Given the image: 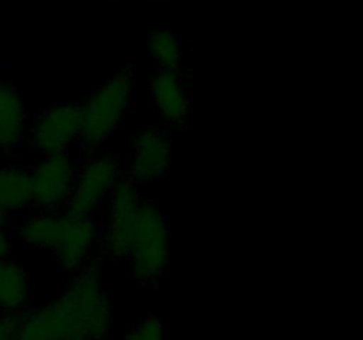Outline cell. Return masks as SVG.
<instances>
[{
    "instance_id": "1",
    "label": "cell",
    "mask_w": 363,
    "mask_h": 340,
    "mask_svg": "<svg viewBox=\"0 0 363 340\" xmlns=\"http://www.w3.org/2000/svg\"><path fill=\"white\" fill-rule=\"evenodd\" d=\"M106 220L99 230V244L110 259H128L131 276L140 283H155L169 269L170 232L167 218L155 200L142 198L138 186L126 176L113 184Z\"/></svg>"
},
{
    "instance_id": "2",
    "label": "cell",
    "mask_w": 363,
    "mask_h": 340,
    "mask_svg": "<svg viewBox=\"0 0 363 340\" xmlns=\"http://www.w3.org/2000/svg\"><path fill=\"white\" fill-rule=\"evenodd\" d=\"M133 85V67L124 66L82 103V131L78 138L85 151L98 149L119 130L130 108Z\"/></svg>"
},
{
    "instance_id": "3",
    "label": "cell",
    "mask_w": 363,
    "mask_h": 340,
    "mask_svg": "<svg viewBox=\"0 0 363 340\" xmlns=\"http://www.w3.org/2000/svg\"><path fill=\"white\" fill-rule=\"evenodd\" d=\"M60 296L69 308L80 339H105L112 326V300L103 287L99 261L82 266Z\"/></svg>"
},
{
    "instance_id": "4",
    "label": "cell",
    "mask_w": 363,
    "mask_h": 340,
    "mask_svg": "<svg viewBox=\"0 0 363 340\" xmlns=\"http://www.w3.org/2000/svg\"><path fill=\"white\" fill-rule=\"evenodd\" d=\"M123 174L121 158L113 152L89 156L77 170L73 191L59 212L66 216H92Z\"/></svg>"
},
{
    "instance_id": "5",
    "label": "cell",
    "mask_w": 363,
    "mask_h": 340,
    "mask_svg": "<svg viewBox=\"0 0 363 340\" xmlns=\"http://www.w3.org/2000/svg\"><path fill=\"white\" fill-rule=\"evenodd\" d=\"M80 103H53L34 117L28 142L43 158L67 154V149L80 137Z\"/></svg>"
},
{
    "instance_id": "6",
    "label": "cell",
    "mask_w": 363,
    "mask_h": 340,
    "mask_svg": "<svg viewBox=\"0 0 363 340\" xmlns=\"http://www.w3.org/2000/svg\"><path fill=\"white\" fill-rule=\"evenodd\" d=\"M172 145L167 131L147 128L133 140L124 176L137 186H145L162 179L169 172Z\"/></svg>"
},
{
    "instance_id": "7",
    "label": "cell",
    "mask_w": 363,
    "mask_h": 340,
    "mask_svg": "<svg viewBox=\"0 0 363 340\" xmlns=\"http://www.w3.org/2000/svg\"><path fill=\"white\" fill-rule=\"evenodd\" d=\"M77 181V166L67 154L43 158L32 166V202L39 211H60Z\"/></svg>"
},
{
    "instance_id": "8",
    "label": "cell",
    "mask_w": 363,
    "mask_h": 340,
    "mask_svg": "<svg viewBox=\"0 0 363 340\" xmlns=\"http://www.w3.org/2000/svg\"><path fill=\"white\" fill-rule=\"evenodd\" d=\"M99 227L92 216H66L60 212L50 250L55 254L60 269L77 271L94 250Z\"/></svg>"
},
{
    "instance_id": "9",
    "label": "cell",
    "mask_w": 363,
    "mask_h": 340,
    "mask_svg": "<svg viewBox=\"0 0 363 340\" xmlns=\"http://www.w3.org/2000/svg\"><path fill=\"white\" fill-rule=\"evenodd\" d=\"M80 339L62 296H57L34 312H16L13 340H73Z\"/></svg>"
},
{
    "instance_id": "10",
    "label": "cell",
    "mask_w": 363,
    "mask_h": 340,
    "mask_svg": "<svg viewBox=\"0 0 363 340\" xmlns=\"http://www.w3.org/2000/svg\"><path fill=\"white\" fill-rule=\"evenodd\" d=\"M149 96L163 123L184 128L191 110L190 80L181 69H160L149 81Z\"/></svg>"
},
{
    "instance_id": "11",
    "label": "cell",
    "mask_w": 363,
    "mask_h": 340,
    "mask_svg": "<svg viewBox=\"0 0 363 340\" xmlns=\"http://www.w3.org/2000/svg\"><path fill=\"white\" fill-rule=\"evenodd\" d=\"M23 98L9 81H0V149L14 151L21 145L25 137Z\"/></svg>"
},
{
    "instance_id": "12",
    "label": "cell",
    "mask_w": 363,
    "mask_h": 340,
    "mask_svg": "<svg viewBox=\"0 0 363 340\" xmlns=\"http://www.w3.org/2000/svg\"><path fill=\"white\" fill-rule=\"evenodd\" d=\"M0 208L7 212L34 208L32 166L7 165L0 169Z\"/></svg>"
},
{
    "instance_id": "13",
    "label": "cell",
    "mask_w": 363,
    "mask_h": 340,
    "mask_svg": "<svg viewBox=\"0 0 363 340\" xmlns=\"http://www.w3.org/2000/svg\"><path fill=\"white\" fill-rule=\"evenodd\" d=\"M30 301V283L18 262L0 261V308L4 312L25 310Z\"/></svg>"
},
{
    "instance_id": "14",
    "label": "cell",
    "mask_w": 363,
    "mask_h": 340,
    "mask_svg": "<svg viewBox=\"0 0 363 340\" xmlns=\"http://www.w3.org/2000/svg\"><path fill=\"white\" fill-rule=\"evenodd\" d=\"M147 48L160 69H181L183 67V42L169 28H158L147 38Z\"/></svg>"
},
{
    "instance_id": "15",
    "label": "cell",
    "mask_w": 363,
    "mask_h": 340,
    "mask_svg": "<svg viewBox=\"0 0 363 340\" xmlns=\"http://www.w3.org/2000/svg\"><path fill=\"white\" fill-rule=\"evenodd\" d=\"M59 211H39L32 215L18 230V236L21 237L27 246L30 248H46L50 250L55 234L57 223H59Z\"/></svg>"
},
{
    "instance_id": "16",
    "label": "cell",
    "mask_w": 363,
    "mask_h": 340,
    "mask_svg": "<svg viewBox=\"0 0 363 340\" xmlns=\"http://www.w3.org/2000/svg\"><path fill=\"white\" fill-rule=\"evenodd\" d=\"M133 332L138 340H167V326L152 315L133 326Z\"/></svg>"
},
{
    "instance_id": "17",
    "label": "cell",
    "mask_w": 363,
    "mask_h": 340,
    "mask_svg": "<svg viewBox=\"0 0 363 340\" xmlns=\"http://www.w3.org/2000/svg\"><path fill=\"white\" fill-rule=\"evenodd\" d=\"M14 322H16V312H6L0 317V340H13Z\"/></svg>"
},
{
    "instance_id": "18",
    "label": "cell",
    "mask_w": 363,
    "mask_h": 340,
    "mask_svg": "<svg viewBox=\"0 0 363 340\" xmlns=\"http://www.w3.org/2000/svg\"><path fill=\"white\" fill-rule=\"evenodd\" d=\"M11 237L7 234L6 227H0V261L7 259L11 255Z\"/></svg>"
},
{
    "instance_id": "19",
    "label": "cell",
    "mask_w": 363,
    "mask_h": 340,
    "mask_svg": "<svg viewBox=\"0 0 363 340\" xmlns=\"http://www.w3.org/2000/svg\"><path fill=\"white\" fill-rule=\"evenodd\" d=\"M7 216H9V212H7L6 209L0 208V227H6L7 225Z\"/></svg>"
},
{
    "instance_id": "20",
    "label": "cell",
    "mask_w": 363,
    "mask_h": 340,
    "mask_svg": "<svg viewBox=\"0 0 363 340\" xmlns=\"http://www.w3.org/2000/svg\"><path fill=\"white\" fill-rule=\"evenodd\" d=\"M124 340H138V339H137V335H135L133 328H130V332L126 333V336H124Z\"/></svg>"
},
{
    "instance_id": "21",
    "label": "cell",
    "mask_w": 363,
    "mask_h": 340,
    "mask_svg": "<svg viewBox=\"0 0 363 340\" xmlns=\"http://www.w3.org/2000/svg\"><path fill=\"white\" fill-rule=\"evenodd\" d=\"M73 340H85V339H73Z\"/></svg>"
}]
</instances>
